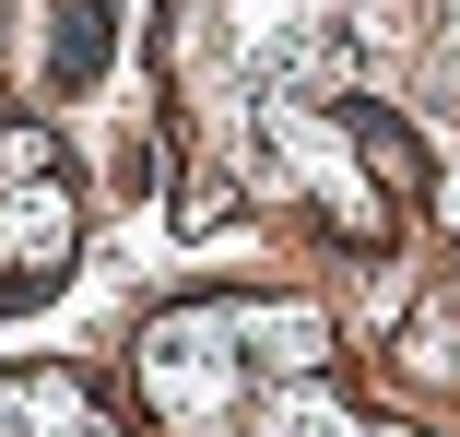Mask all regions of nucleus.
Wrapping results in <instances>:
<instances>
[{"mask_svg": "<svg viewBox=\"0 0 460 437\" xmlns=\"http://www.w3.org/2000/svg\"><path fill=\"white\" fill-rule=\"evenodd\" d=\"M95 414H83V379L59 367H24V379H0V437H83Z\"/></svg>", "mask_w": 460, "mask_h": 437, "instance_id": "nucleus-1", "label": "nucleus"}]
</instances>
